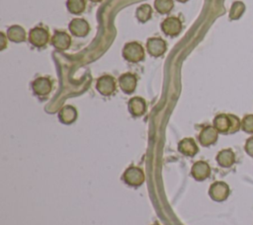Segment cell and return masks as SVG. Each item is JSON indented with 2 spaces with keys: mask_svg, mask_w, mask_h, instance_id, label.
I'll return each mask as SVG.
<instances>
[{
  "mask_svg": "<svg viewBox=\"0 0 253 225\" xmlns=\"http://www.w3.org/2000/svg\"><path fill=\"white\" fill-rule=\"evenodd\" d=\"M97 91L103 96H110L116 91L115 79L110 75L101 76L96 82Z\"/></svg>",
  "mask_w": 253,
  "mask_h": 225,
  "instance_id": "cell-6",
  "label": "cell"
},
{
  "mask_svg": "<svg viewBox=\"0 0 253 225\" xmlns=\"http://www.w3.org/2000/svg\"><path fill=\"white\" fill-rule=\"evenodd\" d=\"M218 138V131L211 125L204 127L199 134V141L203 146H210L216 142Z\"/></svg>",
  "mask_w": 253,
  "mask_h": 225,
  "instance_id": "cell-10",
  "label": "cell"
},
{
  "mask_svg": "<svg viewBox=\"0 0 253 225\" xmlns=\"http://www.w3.org/2000/svg\"><path fill=\"white\" fill-rule=\"evenodd\" d=\"M0 35H1V40H2V42L0 43V46H1L0 48H1V49H4V48L6 47V43H5V40H6V38H5V35H4L3 33H1Z\"/></svg>",
  "mask_w": 253,
  "mask_h": 225,
  "instance_id": "cell-27",
  "label": "cell"
},
{
  "mask_svg": "<svg viewBox=\"0 0 253 225\" xmlns=\"http://www.w3.org/2000/svg\"><path fill=\"white\" fill-rule=\"evenodd\" d=\"M229 117H230V121H231V126H230L229 133H234V132H236V131H238L240 129L241 121L234 114H229Z\"/></svg>",
  "mask_w": 253,
  "mask_h": 225,
  "instance_id": "cell-25",
  "label": "cell"
},
{
  "mask_svg": "<svg viewBox=\"0 0 253 225\" xmlns=\"http://www.w3.org/2000/svg\"><path fill=\"white\" fill-rule=\"evenodd\" d=\"M178 150H179V152H181L182 154H184L186 156H195L198 153L199 148L193 138L187 137V138L182 139L179 142Z\"/></svg>",
  "mask_w": 253,
  "mask_h": 225,
  "instance_id": "cell-15",
  "label": "cell"
},
{
  "mask_svg": "<svg viewBox=\"0 0 253 225\" xmlns=\"http://www.w3.org/2000/svg\"><path fill=\"white\" fill-rule=\"evenodd\" d=\"M51 82L46 77H39L32 83V89L34 93L39 97H44L51 91Z\"/></svg>",
  "mask_w": 253,
  "mask_h": 225,
  "instance_id": "cell-9",
  "label": "cell"
},
{
  "mask_svg": "<svg viewBox=\"0 0 253 225\" xmlns=\"http://www.w3.org/2000/svg\"><path fill=\"white\" fill-rule=\"evenodd\" d=\"M124 181L130 187H138L144 182V173L138 167H129L124 173Z\"/></svg>",
  "mask_w": 253,
  "mask_h": 225,
  "instance_id": "cell-3",
  "label": "cell"
},
{
  "mask_svg": "<svg viewBox=\"0 0 253 225\" xmlns=\"http://www.w3.org/2000/svg\"><path fill=\"white\" fill-rule=\"evenodd\" d=\"M124 58L131 63H137L144 58V49L142 45L136 41L127 42L123 49Z\"/></svg>",
  "mask_w": 253,
  "mask_h": 225,
  "instance_id": "cell-1",
  "label": "cell"
},
{
  "mask_svg": "<svg viewBox=\"0 0 253 225\" xmlns=\"http://www.w3.org/2000/svg\"><path fill=\"white\" fill-rule=\"evenodd\" d=\"M128 111L133 116H140L146 111V103L140 97H133L128 101Z\"/></svg>",
  "mask_w": 253,
  "mask_h": 225,
  "instance_id": "cell-14",
  "label": "cell"
},
{
  "mask_svg": "<svg viewBox=\"0 0 253 225\" xmlns=\"http://www.w3.org/2000/svg\"><path fill=\"white\" fill-rule=\"evenodd\" d=\"M191 174L197 181H204L211 175V168L207 162L198 161L192 166Z\"/></svg>",
  "mask_w": 253,
  "mask_h": 225,
  "instance_id": "cell-12",
  "label": "cell"
},
{
  "mask_svg": "<svg viewBox=\"0 0 253 225\" xmlns=\"http://www.w3.org/2000/svg\"><path fill=\"white\" fill-rule=\"evenodd\" d=\"M51 44L60 50H66L71 44L70 36L62 31H56L51 37Z\"/></svg>",
  "mask_w": 253,
  "mask_h": 225,
  "instance_id": "cell-11",
  "label": "cell"
},
{
  "mask_svg": "<svg viewBox=\"0 0 253 225\" xmlns=\"http://www.w3.org/2000/svg\"><path fill=\"white\" fill-rule=\"evenodd\" d=\"M152 15V9L150 5L148 4H142L139 7H137L135 11V17L140 23L147 22Z\"/></svg>",
  "mask_w": 253,
  "mask_h": 225,
  "instance_id": "cell-20",
  "label": "cell"
},
{
  "mask_svg": "<svg viewBox=\"0 0 253 225\" xmlns=\"http://www.w3.org/2000/svg\"><path fill=\"white\" fill-rule=\"evenodd\" d=\"M8 38L13 42H22L26 39V32L21 26H11L7 33Z\"/></svg>",
  "mask_w": 253,
  "mask_h": 225,
  "instance_id": "cell-19",
  "label": "cell"
},
{
  "mask_svg": "<svg viewBox=\"0 0 253 225\" xmlns=\"http://www.w3.org/2000/svg\"><path fill=\"white\" fill-rule=\"evenodd\" d=\"M174 7L173 0H155L154 8L159 14H168Z\"/></svg>",
  "mask_w": 253,
  "mask_h": 225,
  "instance_id": "cell-22",
  "label": "cell"
},
{
  "mask_svg": "<svg viewBox=\"0 0 253 225\" xmlns=\"http://www.w3.org/2000/svg\"><path fill=\"white\" fill-rule=\"evenodd\" d=\"M91 2H95V3H98V2H101V1H103V0H90Z\"/></svg>",
  "mask_w": 253,
  "mask_h": 225,
  "instance_id": "cell-28",
  "label": "cell"
},
{
  "mask_svg": "<svg viewBox=\"0 0 253 225\" xmlns=\"http://www.w3.org/2000/svg\"><path fill=\"white\" fill-rule=\"evenodd\" d=\"M59 120L64 124H70L77 118V111L74 107L67 105L64 106L58 112Z\"/></svg>",
  "mask_w": 253,
  "mask_h": 225,
  "instance_id": "cell-17",
  "label": "cell"
},
{
  "mask_svg": "<svg viewBox=\"0 0 253 225\" xmlns=\"http://www.w3.org/2000/svg\"><path fill=\"white\" fill-rule=\"evenodd\" d=\"M48 40L49 34L42 27H35L29 33V41L36 47L44 46Z\"/></svg>",
  "mask_w": 253,
  "mask_h": 225,
  "instance_id": "cell-2",
  "label": "cell"
},
{
  "mask_svg": "<svg viewBox=\"0 0 253 225\" xmlns=\"http://www.w3.org/2000/svg\"><path fill=\"white\" fill-rule=\"evenodd\" d=\"M241 127L247 133H253V114H246L241 120Z\"/></svg>",
  "mask_w": 253,
  "mask_h": 225,
  "instance_id": "cell-24",
  "label": "cell"
},
{
  "mask_svg": "<svg viewBox=\"0 0 253 225\" xmlns=\"http://www.w3.org/2000/svg\"><path fill=\"white\" fill-rule=\"evenodd\" d=\"M68 29L73 36L78 38H84L89 34L90 26L84 19L75 18L69 23Z\"/></svg>",
  "mask_w": 253,
  "mask_h": 225,
  "instance_id": "cell-8",
  "label": "cell"
},
{
  "mask_svg": "<svg viewBox=\"0 0 253 225\" xmlns=\"http://www.w3.org/2000/svg\"><path fill=\"white\" fill-rule=\"evenodd\" d=\"M136 82H137L136 77L129 72L123 74L119 79L120 88L126 94H131L135 90Z\"/></svg>",
  "mask_w": 253,
  "mask_h": 225,
  "instance_id": "cell-13",
  "label": "cell"
},
{
  "mask_svg": "<svg viewBox=\"0 0 253 225\" xmlns=\"http://www.w3.org/2000/svg\"><path fill=\"white\" fill-rule=\"evenodd\" d=\"M178 2H181V3H185V2H187L188 0H177Z\"/></svg>",
  "mask_w": 253,
  "mask_h": 225,
  "instance_id": "cell-29",
  "label": "cell"
},
{
  "mask_svg": "<svg viewBox=\"0 0 253 225\" xmlns=\"http://www.w3.org/2000/svg\"><path fill=\"white\" fill-rule=\"evenodd\" d=\"M231 121L229 114L220 113L213 118V127L220 133H229Z\"/></svg>",
  "mask_w": 253,
  "mask_h": 225,
  "instance_id": "cell-16",
  "label": "cell"
},
{
  "mask_svg": "<svg viewBox=\"0 0 253 225\" xmlns=\"http://www.w3.org/2000/svg\"><path fill=\"white\" fill-rule=\"evenodd\" d=\"M245 151L248 155L253 157V136L249 137L245 143Z\"/></svg>",
  "mask_w": 253,
  "mask_h": 225,
  "instance_id": "cell-26",
  "label": "cell"
},
{
  "mask_svg": "<svg viewBox=\"0 0 253 225\" xmlns=\"http://www.w3.org/2000/svg\"><path fill=\"white\" fill-rule=\"evenodd\" d=\"M209 194L214 201H223L229 195V187L224 182H215L211 186Z\"/></svg>",
  "mask_w": 253,
  "mask_h": 225,
  "instance_id": "cell-5",
  "label": "cell"
},
{
  "mask_svg": "<svg viewBox=\"0 0 253 225\" xmlns=\"http://www.w3.org/2000/svg\"><path fill=\"white\" fill-rule=\"evenodd\" d=\"M245 11V5L240 2V1H236L231 5L230 11H229V19L230 20H238L242 14Z\"/></svg>",
  "mask_w": 253,
  "mask_h": 225,
  "instance_id": "cell-23",
  "label": "cell"
},
{
  "mask_svg": "<svg viewBox=\"0 0 253 225\" xmlns=\"http://www.w3.org/2000/svg\"><path fill=\"white\" fill-rule=\"evenodd\" d=\"M161 30L168 37H176L182 31V23L177 17H168L162 22Z\"/></svg>",
  "mask_w": 253,
  "mask_h": 225,
  "instance_id": "cell-4",
  "label": "cell"
},
{
  "mask_svg": "<svg viewBox=\"0 0 253 225\" xmlns=\"http://www.w3.org/2000/svg\"><path fill=\"white\" fill-rule=\"evenodd\" d=\"M66 7L71 14L79 15L85 10L86 3L85 0H67Z\"/></svg>",
  "mask_w": 253,
  "mask_h": 225,
  "instance_id": "cell-21",
  "label": "cell"
},
{
  "mask_svg": "<svg viewBox=\"0 0 253 225\" xmlns=\"http://www.w3.org/2000/svg\"><path fill=\"white\" fill-rule=\"evenodd\" d=\"M152 225H159V224H157V223H154V224H152Z\"/></svg>",
  "mask_w": 253,
  "mask_h": 225,
  "instance_id": "cell-30",
  "label": "cell"
},
{
  "mask_svg": "<svg viewBox=\"0 0 253 225\" xmlns=\"http://www.w3.org/2000/svg\"><path fill=\"white\" fill-rule=\"evenodd\" d=\"M147 52L153 57H159L167 49L166 41L161 38H150L146 42Z\"/></svg>",
  "mask_w": 253,
  "mask_h": 225,
  "instance_id": "cell-7",
  "label": "cell"
},
{
  "mask_svg": "<svg viewBox=\"0 0 253 225\" xmlns=\"http://www.w3.org/2000/svg\"><path fill=\"white\" fill-rule=\"evenodd\" d=\"M216 161L219 166L223 168H228L233 165L235 161L234 153L231 149H223L216 155Z\"/></svg>",
  "mask_w": 253,
  "mask_h": 225,
  "instance_id": "cell-18",
  "label": "cell"
}]
</instances>
